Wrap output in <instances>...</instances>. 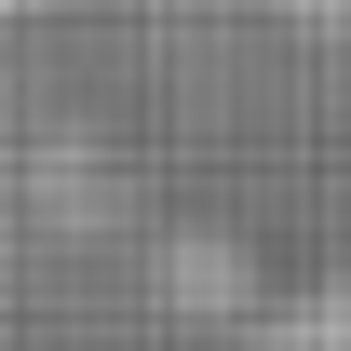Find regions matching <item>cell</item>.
Instances as JSON below:
<instances>
[{
    "instance_id": "1",
    "label": "cell",
    "mask_w": 351,
    "mask_h": 351,
    "mask_svg": "<svg viewBox=\"0 0 351 351\" xmlns=\"http://www.w3.org/2000/svg\"><path fill=\"white\" fill-rule=\"evenodd\" d=\"M243 351H351V270H338V284H298Z\"/></svg>"
}]
</instances>
